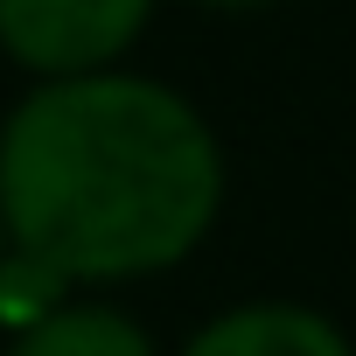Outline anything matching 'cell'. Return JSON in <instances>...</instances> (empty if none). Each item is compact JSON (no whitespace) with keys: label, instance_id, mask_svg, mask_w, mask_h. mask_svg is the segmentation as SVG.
Returning <instances> with one entry per match:
<instances>
[{"label":"cell","instance_id":"cell-1","mask_svg":"<svg viewBox=\"0 0 356 356\" xmlns=\"http://www.w3.org/2000/svg\"><path fill=\"white\" fill-rule=\"evenodd\" d=\"M224 210V147L161 77H35L0 119V217L15 259L63 286H119L182 266Z\"/></svg>","mask_w":356,"mask_h":356},{"label":"cell","instance_id":"cell-6","mask_svg":"<svg viewBox=\"0 0 356 356\" xmlns=\"http://www.w3.org/2000/svg\"><path fill=\"white\" fill-rule=\"evenodd\" d=\"M8 252H15V245H8V217H0V273H8Z\"/></svg>","mask_w":356,"mask_h":356},{"label":"cell","instance_id":"cell-2","mask_svg":"<svg viewBox=\"0 0 356 356\" xmlns=\"http://www.w3.org/2000/svg\"><path fill=\"white\" fill-rule=\"evenodd\" d=\"M154 22V0H0V49L29 77L112 70Z\"/></svg>","mask_w":356,"mask_h":356},{"label":"cell","instance_id":"cell-3","mask_svg":"<svg viewBox=\"0 0 356 356\" xmlns=\"http://www.w3.org/2000/svg\"><path fill=\"white\" fill-rule=\"evenodd\" d=\"M175 356H356L349 335L300 300H245L217 321H203Z\"/></svg>","mask_w":356,"mask_h":356},{"label":"cell","instance_id":"cell-5","mask_svg":"<svg viewBox=\"0 0 356 356\" xmlns=\"http://www.w3.org/2000/svg\"><path fill=\"white\" fill-rule=\"evenodd\" d=\"M196 8H217V15H245V8H266V0H196Z\"/></svg>","mask_w":356,"mask_h":356},{"label":"cell","instance_id":"cell-4","mask_svg":"<svg viewBox=\"0 0 356 356\" xmlns=\"http://www.w3.org/2000/svg\"><path fill=\"white\" fill-rule=\"evenodd\" d=\"M8 356H161V349L112 300H56L49 314L15 328Z\"/></svg>","mask_w":356,"mask_h":356}]
</instances>
